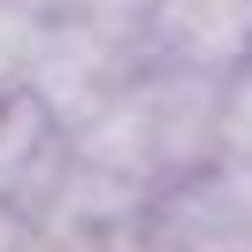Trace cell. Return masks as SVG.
<instances>
[{"mask_svg":"<svg viewBox=\"0 0 252 252\" xmlns=\"http://www.w3.org/2000/svg\"><path fill=\"white\" fill-rule=\"evenodd\" d=\"M38 31H46V0H0V92L23 84Z\"/></svg>","mask_w":252,"mask_h":252,"instance_id":"5b68a950","label":"cell"},{"mask_svg":"<svg viewBox=\"0 0 252 252\" xmlns=\"http://www.w3.org/2000/svg\"><path fill=\"white\" fill-rule=\"evenodd\" d=\"M145 62L229 84L252 62V0H153V16H145Z\"/></svg>","mask_w":252,"mask_h":252,"instance_id":"3957f363","label":"cell"},{"mask_svg":"<svg viewBox=\"0 0 252 252\" xmlns=\"http://www.w3.org/2000/svg\"><path fill=\"white\" fill-rule=\"evenodd\" d=\"M138 69H145V54L130 46V38H107V31H92V23L46 16V31H38L31 69H23L16 92H31L38 107L77 138L84 123H99V115L115 107V92H123Z\"/></svg>","mask_w":252,"mask_h":252,"instance_id":"7a4b0ae2","label":"cell"},{"mask_svg":"<svg viewBox=\"0 0 252 252\" xmlns=\"http://www.w3.org/2000/svg\"><path fill=\"white\" fill-rule=\"evenodd\" d=\"M62 145H69V130L31 92H0V206L31 214V199L46 191V176L62 168Z\"/></svg>","mask_w":252,"mask_h":252,"instance_id":"277c9868","label":"cell"},{"mask_svg":"<svg viewBox=\"0 0 252 252\" xmlns=\"http://www.w3.org/2000/svg\"><path fill=\"white\" fill-rule=\"evenodd\" d=\"M221 160H252V62L221 84Z\"/></svg>","mask_w":252,"mask_h":252,"instance_id":"8992f818","label":"cell"},{"mask_svg":"<svg viewBox=\"0 0 252 252\" xmlns=\"http://www.w3.org/2000/svg\"><path fill=\"white\" fill-rule=\"evenodd\" d=\"M153 252H221V245H153Z\"/></svg>","mask_w":252,"mask_h":252,"instance_id":"52a82bcc","label":"cell"},{"mask_svg":"<svg viewBox=\"0 0 252 252\" xmlns=\"http://www.w3.org/2000/svg\"><path fill=\"white\" fill-rule=\"evenodd\" d=\"M84 160L115 168L123 184H138L145 199H168L176 184H191L199 168L221 160V84L191 77V69H160L145 62L138 77L115 92V107L99 123H84L77 138Z\"/></svg>","mask_w":252,"mask_h":252,"instance_id":"6da1fadb","label":"cell"}]
</instances>
